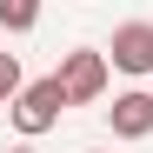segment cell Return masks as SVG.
Masks as SVG:
<instances>
[{
	"instance_id": "cell-1",
	"label": "cell",
	"mask_w": 153,
	"mask_h": 153,
	"mask_svg": "<svg viewBox=\"0 0 153 153\" xmlns=\"http://www.w3.org/2000/svg\"><path fill=\"white\" fill-rule=\"evenodd\" d=\"M7 113H13V126H20L27 140H40V133H53V126H60V113H67V87L47 73V80H33Z\"/></svg>"
},
{
	"instance_id": "cell-2",
	"label": "cell",
	"mask_w": 153,
	"mask_h": 153,
	"mask_svg": "<svg viewBox=\"0 0 153 153\" xmlns=\"http://www.w3.org/2000/svg\"><path fill=\"white\" fill-rule=\"evenodd\" d=\"M53 80L67 87V107H87V100L107 93V53H93V47H73V53H60Z\"/></svg>"
},
{
	"instance_id": "cell-3",
	"label": "cell",
	"mask_w": 153,
	"mask_h": 153,
	"mask_svg": "<svg viewBox=\"0 0 153 153\" xmlns=\"http://www.w3.org/2000/svg\"><path fill=\"white\" fill-rule=\"evenodd\" d=\"M107 60L120 73H153V20H126V27H113V47H107Z\"/></svg>"
},
{
	"instance_id": "cell-4",
	"label": "cell",
	"mask_w": 153,
	"mask_h": 153,
	"mask_svg": "<svg viewBox=\"0 0 153 153\" xmlns=\"http://www.w3.org/2000/svg\"><path fill=\"white\" fill-rule=\"evenodd\" d=\"M107 126H113V140H146L153 133V93H113V107H107Z\"/></svg>"
},
{
	"instance_id": "cell-5",
	"label": "cell",
	"mask_w": 153,
	"mask_h": 153,
	"mask_svg": "<svg viewBox=\"0 0 153 153\" xmlns=\"http://www.w3.org/2000/svg\"><path fill=\"white\" fill-rule=\"evenodd\" d=\"M0 27H7V33H33L40 27V7H33V0H0Z\"/></svg>"
},
{
	"instance_id": "cell-6",
	"label": "cell",
	"mask_w": 153,
	"mask_h": 153,
	"mask_svg": "<svg viewBox=\"0 0 153 153\" xmlns=\"http://www.w3.org/2000/svg\"><path fill=\"white\" fill-rule=\"evenodd\" d=\"M20 93H27V80H20V60H13V53H0V107H13Z\"/></svg>"
},
{
	"instance_id": "cell-7",
	"label": "cell",
	"mask_w": 153,
	"mask_h": 153,
	"mask_svg": "<svg viewBox=\"0 0 153 153\" xmlns=\"http://www.w3.org/2000/svg\"><path fill=\"white\" fill-rule=\"evenodd\" d=\"M7 153H40V146H7Z\"/></svg>"
}]
</instances>
